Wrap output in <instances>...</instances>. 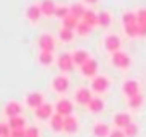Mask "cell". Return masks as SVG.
<instances>
[{"instance_id": "obj_1", "label": "cell", "mask_w": 146, "mask_h": 137, "mask_svg": "<svg viewBox=\"0 0 146 137\" xmlns=\"http://www.w3.org/2000/svg\"><path fill=\"white\" fill-rule=\"evenodd\" d=\"M50 88H52V91H53L55 94L64 96V94L69 91V88H70V79L67 77V74H60V72H58L57 76L52 77Z\"/></svg>"}, {"instance_id": "obj_2", "label": "cell", "mask_w": 146, "mask_h": 137, "mask_svg": "<svg viewBox=\"0 0 146 137\" xmlns=\"http://www.w3.org/2000/svg\"><path fill=\"white\" fill-rule=\"evenodd\" d=\"M112 86V81L107 74H98L96 77H93L90 81V89L95 93V94H105Z\"/></svg>"}, {"instance_id": "obj_3", "label": "cell", "mask_w": 146, "mask_h": 137, "mask_svg": "<svg viewBox=\"0 0 146 137\" xmlns=\"http://www.w3.org/2000/svg\"><path fill=\"white\" fill-rule=\"evenodd\" d=\"M131 63H132V60H131L129 53L124 51V50H119V51L110 55V65L119 68V70H129Z\"/></svg>"}, {"instance_id": "obj_4", "label": "cell", "mask_w": 146, "mask_h": 137, "mask_svg": "<svg viewBox=\"0 0 146 137\" xmlns=\"http://www.w3.org/2000/svg\"><path fill=\"white\" fill-rule=\"evenodd\" d=\"M102 48H103L107 53L112 55V53L122 50V38H120L119 34H115V33H108V34H105L103 40H102Z\"/></svg>"}, {"instance_id": "obj_5", "label": "cell", "mask_w": 146, "mask_h": 137, "mask_svg": "<svg viewBox=\"0 0 146 137\" xmlns=\"http://www.w3.org/2000/svg\"><path fill=\"white\" fill-rule=\"evenodd\" d=\"M55 65H57V68L60 70V74H67V72H70L72 68H74V62H72V55H70V51H64V53L57 55V58H55Z\"/></svg>"}, {"instance_id": "obj_6", "label": "cell", "mask_w": 146, "mask_h": 137, "mask_svg": "<svg viewBox=\"0 0 146 137\" xmlns=\"http://www.w3.org/2000/svg\"><path fill=\"white\" fill-rule=\"evenodd\" d=\"M120 91L125 98H131V96H136L141 93V84L137 79H124L122 81V86H120Z\"/></svg>"}, {"instance_id": "obj_7", "label": "cell", "mask_w": 146, "mask_h": 137, "mask_svg": "<svg viewBox=\"0 0 146 137\" xmlns=\"http://www.w3.org/2000/svg\"><path fill=\"white\" fill-rule=\"evenodd\" d=\"M53 108H55V113H58L62 117H69V115H72V111H74V105H72V101L69 98H64V96H60L53 103Z\"/></svg>"}, {"instance_id": "obj_8", "label": "cell", "mask_w": 146, "mask_h": 137, "mask_svg": "<svg viewBox=\"0 0 146 137\" xmlns=\"http://www.w3.org/2000/svg\"><path fill=\"white\" fill-rule=\"evenodd\" d=\"M36 45L40 50H46V51H53L57 46V38L50 33H41L36 40Z\"/></svg>"}, {"instance_id": "obj_9", "label": "cell", "mask_w": 146, "mask_h": 137, "mask_svg": "<svg viewBox=\"0 0 146 137\" xmlns=\"http://www.w3.org/2000/svg\"><path fill=\"white\" fill-rule=\"evenodd\" d=\"M93 99V91L88 88V86H79L76 91H74V101L78 105H83V106H88V103Z\"/></svg>"}, {"instance_id": "obj_10", "label": "cell", "mask_w": 146, "mask_h": 137, "mask_svg": "<svg viewBox=\"0 0 146 137\" xmlns=\"http://www.w3.org/2000/svg\"><path fill=\"white\" fill-rule=\"evenodd\" d=\"M43 103H45V96H43V93H40V91H29V93L26 94V98H24V105H26L28 108H31L33 111H35L36 108H40Z\"/></svg>"}, {"instance_id": "obj_11", "label": "cell", "mask_w": 146, "mask_h": 137, "mask_svg": "<svg viewBox=\"0 0 146 137\" xmlns=\"http://www.w3.org/2000/svg\"><path fill=\"white\" fill-rule=\"evenodd\" d=\"M98 68H100V67H98V62H96L95 58H91L90 62H86L84 65L79 67V74H81L84 79H90V81H91L93 77H96V76L100 74Z\"/></svg>"}, {"instance_id": "obj_12", "label": "cell", "mask_w": 146, "mask_h": 137, "mask_svg": "<svg viewBox=\"0 0 146 137\" xmlns=\"http://www.w3.org/2000/svg\"><path fill=\"white\" fill-rule=\"evenodd\" d=\"M70 55H72V62H74L76 67H81V65H84L86 62H90L93 58L90 50H86V48H76V50L70 51Z\"/></svg>"}, {"instance_id": "obj_13", "label": "cell", "mask_w": 146, "mask_h": 137, "mask_svg": "<svg viewBox=\"0 0 146 137\" xmlns=\"http://www.w3.org/2000/svg\"><path fill=\"white\" fill-rule=\"evenodd\" d=\"M24 17L29 21V22H38L41 17H43V14H41V9H40V4L38 2H33V4H29V5H26V9H24Z\"/></svg>"}, {"instance_id": "obj_14", "label": "cell", "mask_w": 146, "mask_h": 137, "mask_svg": "<svg viewBox=\"0 0 146 137\" xmlns=\"http://www.w3.org/2000/svg\"><path fill=\"white\" fill-rule=\"evenodd\" d=\"M112 123H113L115 128H122V130H124L127 125L132 123L131 113H127V111H117V113L112 117Z\"/></svg>"}, {"instance_id": "obj_15", "label": "cell", "mask_w": 146, "mask_h": 137, "mask_svg": "<svg viewBox=\"0 0 146 137\" xmlns=\"http://www.w3.org/2000/svg\"><path fill=\"white\" fill-rule=\"evenodd\" d=\"M4 113H5L7 118L21 117V115H23V105H21L19 101H16V99H11V101L5 103V106H4Z\"/></svg>"}, {"instance_id": "obj_16", "label": "cell", "mask_w": 146, "mask_h": 137, "mask_svg": "<svg viewBox=\"0 0 146 137\" xmlns=\"http://www.w3.org/2000/svg\"><path fill=\"white\" fill-rule=\"evenodd\" d=\"M64 132L69 135H74L79 132V120L76 115H69L64 118Z\"/></svg>"}, {"instance_id": "obj_17", "label": "cell", "mask_w": 146, "mask_h": 137, "mask_svg": "<svg viewBox=\"0 0 146 137\" xmlns=\"http://www.w3.org/2000/svg\"><path fill=\"white\" fill-rule=\"evenodd\" d=\"M53 113H55V108H53V105H50V103H43L40 108L35 110V117H36L38 120H50V118L53 117Z\"/></svg>"}, {"instance_id": "obj_18", "label": "cell", "mask_w": 146, "mask_h": 137, "mask_svg": "<svg viewBox=\"0 0 146 137\" xmlns=\"http://www.w3.org/2000/svg\"><path fill=\"white\" fill-rule=\"evenodd\" d=\"M38 4H40V9H41L43 17H53L55 16V9H57L55 0H40Z\"/></svg>"}, {"instance_id": "obj_19", "label": "cell", "mask_w": 146, "mask_h": 137, "mask_svg": "<svg viewBox=\"0 0 146 137\" xmlns=\"http://www.w3.org/2000/svg\"><path fill=\"white\" fill-rule=\"evenodd\" d=\"M81 21H83L84 24H88V26L93 29L95 26H98V12H96V11H93V9L90 7V9H86V11H84V14H83Z\"/></svg>"}, {"instance_id": "obj_20", "label": "cell", "mask_w": 146, "mask_h": 137, "mask_svg": "<svg viewBox=\"0 0 146 137\" xmlns=\"http://www.w3.org/2000/svg\"><path fill=\"white\" fill-rule=\"evenodd\" d=\"M38 63L40 65H43V67H50L52 63H55V55H53V51H46V50H40L38 51Z\"/></svg>"}, {"instance_id": "obj_21", "label": "cell", "mask_w": 146, "mask_h": 137, "mask_svg": "<svg viewBox=\"0 0 146 137\" xmlns=\"http://www.w3.org/2000/svg\"><path fill=\"white\" fill-rule=\"evenodd\" d=\"M110 130H112L110 125L105 122H95L93 123V135L95 137H108Z\"/></svg>"}, {"instance_id": "obj_22", "label": "cell", "mask_w": 146, "mask_h": 137, "mask_svg": "<svg viewBox=\"0 0 146 137\" xmlns=\"http://www.w3.org/2000/svg\"><path fill=\"white\" fill-rule=\"evenodd\" d=\"M91 113H100V111H103V108H105V99L102 98V96H93V99L88 103V106H86Z\"/></svg>"}, {"instance_id": "obj_23", "label": "cell", "mask_w": 146, "mask_h": 137, "mask_svg": "<svg viewBox=\"0 0 146 137\" xmlns=\"http://www.w3.org/2000/svg\"><path fill=\"white\" fill-rule=\"evenodd\" d=\"M64 118L65 117H62V115H58V113H53V117L48 120V125H50V128L53 130V132H64Z\"/></svg>"}, {"instance_id": "obj_24", "label": "cell", "mask_w": 146, "mask_h": 137, "mask_svg": "<svg viewBox=\"0 0 146 137\" xmlns=\"http://www.w3.org/2000/svg\"><path fill=\"white\" fill-rule=\"evenodd\" d=\"M112 21H113V17H112V14L108 11H100L98 12V26L100 28H103V29L110 28L112 26Z\"/></svg>"}, {"instance_id": "obj_25", "label": "cell", "mask_w": 146, "mask_h": 137, "mask_svg": "<svg viewBox=\"0 0 146 137\" xmlns=\"http://www.w3.org/2000/svg\"><path fill=\"white\" fill-rule=\"evenodd\" d=\"M57 38L62 41V43H70L72 40L76 38V33L72 29H67V28H58V33H57Z\"/></svg>"}, {"instance_id": "obj_26", "label": "cell", "mask_w": 146, "mask_h": 137, "mask_svg": "<svg viewBox=\"0 0 146 137\" xmlns=\"http://www.w3.org/2000/svg\"><path fill=\"white\" fill-rule=\"evenodd\" d=\"M125 103H127V106H129L131 110H139V108L144 105V96L139 93V94H136V96L125 98Z\"/></svg>"}, {"instance_id": "obj_27", "label": "cell", "mask_w": 146, "mask_h": 137, "mask_svg": "<svg viewBox=\"0 0 146 137\" xmlns=\"http://www.w3.org/2000/svg\"><path fill=\"white\" fill-rule=\"evenodd\" d=\"M69 9H70V14L74 16L76 19H79V21H81L83 14H84V11H86V7H84V4H83V2H74V4H70V5H69Z\"/></svg>"}, {"instance_id": "obj_28", "label": "cell", "mask_w": 146, "mask_h": 137, "mask_svg": "<svg viewBox=\"0 0 146 137\" xmlns=\"http://www.w3.org/2000/svg\"><path fill=\"white\" fill-rule=\"evenodd\" d=\"M9 127H11V130H19V128H26L28 125H26V118L21 115V117H14V118H9Z\"/></svg>"}, {"instance_id": "obj_29", "label": "cell", "mask_w": 146, "mask_h": 137, "mask_svg": "<svg viewBox=\"0 0 146 137\" xmlns=\"http://www.w3.org/2000/svg\"><path fill=\"white\" fill-rule=\"evenodd\" d=\"M122 26H127V24H136L137 22V16H136V11H125L122 14Z\"/></svg>"}, {"instance_id": "obj_30", "label": "cell", "mask_w": 146, "mask_h": 137, "mask_svg": "<svg viewBox=\"0 0 146 137\" xmlns=\"http://www.w3.org/2000/svg\"><path fill=\"white\" fill-rule=\"evenodd\" d=\"M69 14H70V9H69V5H67V4H62V5H58V4H57V9H55V16H53V17H57V19L64 21V19H65Z\"/></svg>"}, {"instance_id": "obj_31", "label": "cell", "mask_w": 146, "mask_h": 137, "mask_svg": "<svg viewBox=\"0 0 146 137\" xmlns=\"http://www.w3.org/2000/svg\"><path fill=\"white\" fill-rule=\"evenodd\" d=\"M74 33H76V36L84 38V36H88V34L91 33V28H90L88 24H84L83 21H79V22H78V26H76V29H74Z\"/></svg>"}, {"instance_id": "obj_32", "label": "cell", "mask_w": 146, "mask_h": 137, "mask_svg": "<svg viewBox=\"0 0 146 137\" xmlns=\"http://www.w3.org/2000/svg\"><path fill=\"white\" fill-rule=\"evenodd\" d=\"M124 33H125V36H129V38H139V26H137V22H136V24H127V26H124Z\"/></svg>"}, {"instance_id": "obj_33", "label": "cell", "mask_w": 146, "mask_h": 137, "mask_svg": "<svg viewBox=\"0 0 146 137\" xmlns=\"http://www.w3.org/2000/svg\"><path fill=\"white\" fill-rule=\"evenodd\" d=\"M78 22H79V19H76L72 14H69V16L62 21V28H67V29H72V31H74L76 26H78Z\"/></svg>"}, {"instance_id": "obj_34", "label": "cell", "mask_w": 146, "mask_h": 137, "mask_svg": "<svg viewBox=\"0 0 146 137\" xmlns=\"http://www.w3.org/2000/svg\"><path fill=\"white\" fill-rule=\"evenodd\" d=\"M124 134H125V137H136V135L139 134V127L132 122L131 125H127V127L124 128Z\"/></svg>"}, {"instance_id": "obj_35", "label": "cell", "mask_w": 146, "mask_h": 137, "mask_svg": "<svg viewBox=\"0 0 146 137\" xmlns=\"http://www.w3.org/2000/svg\"><path fill=\"white\" fill-rule=\"evenodd\" d=\"M0 137H11V127L7 122H0Z\"/></svg>"}, {"instance_id": "obj_36", "label": "cell", "mask_w": 146, "mask_h": 137, "mask_svg": "<svg viewBox=\"0 0 146 137\" xmlns=\"http://www.w3.org/2000/svg\"><path fill=\"white\" fill-rule=\"evenodd\" d=\"M26 137H40V128L35 125H28L26 127Z\"/></svg>"}, {"instance_id": "obj_37", "label": "cell", "mask_w": 146, "mask_h": 137, "mask_svg": "<svg viewBox=\"0 0 146 137\" xmlns=\"http://www.w3.org/2000/svg\"><path fill=\"white\" fill-rule=\"evenodd\" d=\"M108 137H125V134H124L122 128H112L110 134H108Z\"/></svg>"}, {"instance_id": "obj_38", "label": "cell", "mask_w": 146, "mask_h": 137, "mask_svg": "<svg viewBox=\"0 0 146 137\" xmlns=\"http://www.w3.org/2000/svg\"><path fill=\"white\" fill-rule=\"evenodd\" d=\"M11 137H26V128H19V130H11Z\"/></svg>"}, {"instance_id": "obj_39", "label": "cell", "mask_w": 146, "mask_h": 137, "mask_svg": "<svg viewBox=\"0 0 146 137\" xmlns=\"http://www.w3.org/2000/svg\"><path fill=\"white\" fill-rule=\"evenodd\" d=\"M81 2L84 5H95V4H98V0H81Z\"/></svg>"}]
</instances>
